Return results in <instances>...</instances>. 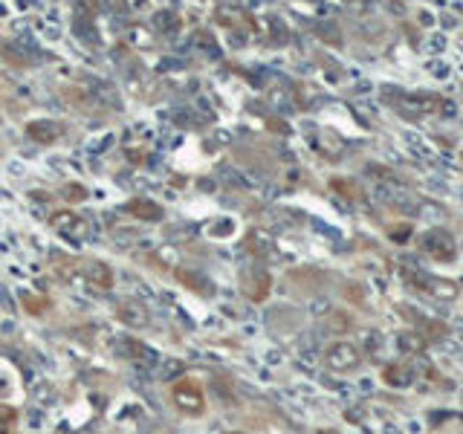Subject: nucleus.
<instances>
[{
	"label": "nucleus",
	"mask_w": 463,
	"mask_h": 434,
	"mask_svg": "<svg viewBox=\"0 0 463 434\" xmlns=\"http://www.w3.org/2000/svg\"><path fill=\"white\" fill-rule=\"evenodd\" d=\"M180 278H182V281H186V284H189L194 292H203V296H212V284H208L203 275H191V272H186V270H180Z\"/></svg>",
	"instance_id": "8"
},
{
	"label": "nucleus",
	"mask_w": 463,
	"mask_h": 434,
	"mask_svg": "<svg viewBox=\"0 0 463 434\" xmlns=\"http://www.w3.org/2000/svg\"><path fill=\"white\" fill-rule=\"evenodd\" d=\"M81 275L96 292H107L110 287H114V272H110V267L102 261H87L81 267Z\"/></svg>",
	"instance_id": "4"
},
{
	"label": "nucleus",
	"mask_w": 463,
	"mask_h": 434,
	"mask_svg": "<svg viewBox=\"0 0 463 434\" xmlns=\"http://www.w3.org/2000/svg\"><path fill=\"white\" fill-rule=\"evenodd\" d=\"M119 318H122L128 327H145L151 316H148V310H145V304H139V301H122V304H119Z\"/></svg>",
	"instance_id": "5"
},
{
	"label": "nucleus",
	"mask_w": 463,
	"mask_h": 434,
	"mask_svg": "<svg viewBox=\"0 0 463 434\" xmlns=\"http://www.w3.org/2000/svg\"><path fill=\"white\" fill-rule=\"evenodd\" d=\"M50 223L61 237H67V241H73V243L90 241V223L84 217H78L76 212H55L50 217Z\"/></svg>",
	"instance_id": "2"
},
{
	"label": "nucleus",
	"mask_w": 463,
	"mask_h": 434,
	"mask_svg": "<svg viewBox=\"0 0 463 434\" xmlns=\"http://www.w3.org/2000/svg\"><path fill=\"white\" fill-rule=\"evenodd\" d=\"M64 191H67V194H64V197H67L69 203H78V200H84V197H87V191H84L81 186H67Z\"/></svg>",
	"instance_id": "10"
},
{
	"label": "nucleus",
	"mask_w": 463,
	"mask_h": 434,
	"mask_svg": "<svg viewBox=\"0 0 463 434\" xmlns=\"http://www.w3.org/2000/svg\"><path fill=\"white\" fill-rule=\"evenodd\" d=\"M171 397H174V405L182 411V414H191L197 417L206 411V397H203V388L200 382H194L191 376H186V380H180L174 388H171Z\"/></svg>",
	"instance_id": "1"
},
{
	"label": "nucleus",
	"mask_w": 463,
	"mask_h": 434,
	"mask_svg": "<svg viewBox=\"0 0 463 434\" xmlns=\"http://www.w3.org/2000/svg\"><path fill=\"white\" fill-rule=\"evenodd\" d=\"M177 373H182V362L180 359H165L162 371H160L162 380H177Z\"/></svg>",
	"instance_id": "9"
},
{
	"label": "nucleus",
	"mask_w": 463,
	"mask_h": 434,
	"mask_svg": "<svg viewBox=\"0 0 463 434\" xmlns=\"http://www.w3.org/2000/svg\"><path fill=\"white\" fill-rule=\"evenodd\" d=\"M235 434H241V431H235Z\"/></svg>",
	"instance_id": "11"
},
{
	"label": "nucleus",
	"mask_w": 463,
	"mask_h": 434,
	"mask_svg": "<svg viewBox=\"0 0 463 434\" xmlns=\"http://www.w3.org/2000/svg\"><path fill=\"white\" fill-rule=\"evenodd\" d=\"M128 212L133 215V217H139V220H160L162 217V208L153 203V200H131L128 203Z\"/></svg>",
	"instance_id": "6"
},
{
	"label": "nucleus",
	"mask_w": 463,
	"mask_h": 434,
	"mask_svg": "<svg viewBox=\"0 0 463 434\" xmlns=\"http://www.w3.org/2000/svg\"><path fill=\"white\" fill-rule=\"evenodd\" d=\"M30 136L38 139V142L50 145V142H55V139L61 136V128H58V124H52V122H35V124H30Z\"/></svg>",
	"instance_id": "7"
},
{
	"label": "nucleus",
	"mask_w": 463,
	"mask_h": 434,
	"mask_svg": "<svg viewBox=\"0 0 463 434\" xmlns=\"http://www.w3.org/2000/svg\"><path fill=\"white\" fill-rule=\"evenodd\" d=\"M325 362H327L330 371H354L359 365V351L347 342H336V345L327 347Z\"/></svg>",
	"instance_id": "3"
}]
</instances>
